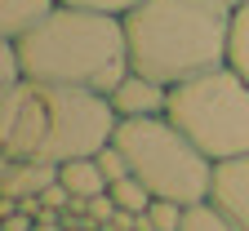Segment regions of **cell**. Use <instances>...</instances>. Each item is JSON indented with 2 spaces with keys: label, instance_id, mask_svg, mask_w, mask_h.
Returning a JSON list of instances; mask_svg holds the SVG:
<instances>
[{
  "label": "cell",
  "instance_id": "cell-1",
  "mask_svg": "<svg viewBox=\"0 0 249 231\" xmlns=\"http://www.w3.org/2000/svg\"><path fill=\"white\" fill-rule=\"evenodd\" d=\"M116 107L107 93L18 80L0 89V156L53 160L67 164L80 156H98L116 138Z\"/></svg>",
  "mask_w": 249,
  "mask_h": 231
},
{
  "label": "cell",
  "instance_id": "cell-2",
  "mask_svg": "<svg viewBox=\"0 0 249 231\" xmlns=\"http://www.w3.org/2000/svg\"><path fill=\"white\" fill-rule=\"evenodd\" d=\"M231 5L223 0H142L124 14L134 71L182 85L231 62Z\"/></svg>",
  "mask_w": 249,
  "mask_h": 231
},
{
  "label": "cell",
  "instance_id": "cell-3",
  "mask_svg": "<svg viewBox=\"0 0 249 231\" xmlns=\"http://www.w3.org/2000/svg\"><path fill=\"white\" fill-rule=\"evenodd\" d=\"M18 53L27 80L71 85L93 93H111L134 71L124 18L103 9H80V5H58L36 31H27L18 40Z\"/></svg>",
  "mask_w": 249,
  "mask_h": 231
},
{
  "label": "cell",
  "instance_id": "cell-4",
  "mask_svg": "<svg viewBox=\"0 0 249 231\" xmlns=\"http://www.w3.org/2000/svg\"><path fill=\"white\" fill-rule=\"evenodd\" d=\"M129 169L160 195L178 205H200L209 200L213 187V160L182 134L169 116H142V120H120L111 138Z\"/></svg>",
  "mask_w": 249,
  "mask_h": 231
},
{
  "label": "cell",
  "instance_id": "cell-5",
  "mask_svg": "<svg viewBox=\"0 0 249 231\" xmlns=\"http://www.w3.org/2000/svg\"><path fill=\"white\" fill-rule=\"evenodd\" d=\"M165 116L213 164L231 156H249V80L231 62L174 85Z\"/></svg>",
  "mask_w": 249,
  "mask_h": 231
},
{
  "label": "cell",
  "instance_id": "cell-6",
  "mask_svg": "<svg viewBox=\"0 0 249 231\" xmlns=\"http://www.w3.org/2000/svg\"><path fill=\"white\" fill-rule=\"evenodd\" d=\"M209 200L236 222V231H249V156H231L213 164Z\"/></svg>",
  "mask_w": 249,
  "mask_h": 231
},
{
  "label": "cell",
  "instance_id": "cell-7",
  "mask_svg": "<svg viewBox=\"0 0 249 231\" xmlns=\"http://www.w3.org/2000/svg\"><path fill=\"white\" fill-rule=\"evenodd\" d=\"M107 98H111V107H116L120 120H142V116H165L169 111V85L151 80L142 71H129Z\"/></svg>",
  "mask_w": 249,
  "mask_h": 231
},
{
  "label": "cell",
  "instance_id": "cell-8",
  "mask_svg": "<svg viewBox=\"0 0 249 231\" xmlns=\"http://www.w3.org/2000/svg\"><path fill=\"white\" fill-rule=\"evenodd\" d=\"M62 164L53 160H22V156H0V195L9 200H31L45 187H53Z\"/></svg>",
  "mask_w": 249,
  "mask_h": 231
},
{
  "label": "cell",
  "instance_id": "cell-9",
  "mask_svg": "<svg viewBox=\"0 0 249 231\" xmlns=\"http://www.w3.org/2000/svg\"><path fill=\"white\" fill-rule=\"evenodd\" d=\"M53 9H58V0H0V36L22 40L27 31H36Z\"/></svg>",
  "mask_w": 249,
  "mask_h": 231
},
{
  "label": "cell",
  "instance_id": "cell-10",
  "mask_svg": "<svg viewBox=\"0 0 249 231\" xmlns=\"http://www.w3.org/2000/svg\"><path fill=\"white\" fill-rule=\"evenodd\" d=\"M58 178H62V187H67L71 195H80V200H89V195H103V191H107V178H103V169H98V160H93V156L67 160Z\"/></svg>",
  "mask_w": 249,
  "mask_h": 231
},
{
  "label": "cell",
  "instance_id": "cell-11",
  "mask_svg": "<svg viewBox=\"0 0 249 231\" xmlns=\"http://www.w3.org/2000/svg\"><path fill=\"white\" fill-rule=\"evenodd\" d=\"M107 191H111V200H116L120 209H129V213H147V209H151V200H156V191H151L138 174H129V178L111 182Z\"/></svg>",
  "mask_w": 249,
  "mask_h": 231
},
{
  "label": "cell",
  "instance_id": "cell-12",
  "mask_svg": "<svg viewBox=\"0 0 249 231\" xmlns=\"http://www.w3.org/2000/svg\"><path fill=\"white\" fill-rule=\"evenodd\" d=\"M178 231H236V222L213 200H200V205H187V218H182Z\"/></svg>",
  "mask_w": 249,
  "mask_h": 231
},
{
  "label": "cell",
  "instance_id": "cell-13",
  "mask_svg": "<svg viewBox=\"0 0 249 231\" xmlns=\"http://www.w3.org/2000/svg\"><path fill=\"white\" fill-rule=\"evenodd\" d=\"M231 67L249 80V0L231 14Z\"/></svg>",
  "mask_w": 249,
  "mask_h": 231
},
{
  "label": "cell",
  "instance_id": "cell-14",
  "mask_svg": "<svg viewBox=\"0 0 249 231\" xmlns=\"http://www.w3.org/2000/svg\"><path fill=\"white\" fill-rule=\"evenodd\" d=\"M147 218H151L156 231H178L182 218H187V205H178V200H160V195H156L151 209H147Z\"/></svg>",
  "mask_w": 249,
  "mask_h": 231
},
{
  "label": "cell",
  "instance_id": "cell-15",
  "mask_svg": "<svg viewBox=\"0 0 249 231\" xmlns=\"http://www.w3.org/2000/svg\"><path fill=\"white\" fill-rule=\"evenodd\" d=\"M18 80H27V76H22L18 40H5V36H0V89H9V85H18Z\"/></svg>",
  "mask_w": 249,
  "mask_h": 231
},
{
  "label": "cell",
  "instance_id": "cell-16",
  "mask_svg": "<svg viewBox=\"0 0 249 231\" xmlns=\"http://www.w3.org/2000/svg\"><path fill=\"white\" fill-rule=\"evenodd\" d=\"M93 160H98V169H103V178H107V187L111 182H120V178H129L134 169H129V160H124V151L116 147V142H107L98 156H93Z\"/></svg>",
  "mask_w": 249,
  "mask_h": 231
},
{
  "label": "cell",
  "instance_id": "cell-17",
  "mask_svg": "<svg viewBox=\"0 0 249 231\" xmlns=\"http://www.w3.org/2000/svg\"><path fill=\"white\" fill-rule=\"evenodd\" d=\"M58 5H80V9H103V14H129L134 5H142V0H58Z\"/></svg>",
  "mask_w": 249,
  "mask_h": 231
},
{
  "label": "cell",
  "instance_id": "cell-18",
  "mask_svg": "<svg viewBox=\"0 0 249 231\" xmlns=\"http://www.w3.org/2000/svg\"><path fill=\"white\" fill-rule=\"evenodd\" d=\"M116 200H111V191H103V195H89V209H85V218L89 222H111L116 218Z\"/></svg>",
  "mask_w": 249,
  "mask_h": 231
},
{
  "label": "cell",
  "instance_id": "cell-19",
  "mask_svg": "<svg viewBox=\"0 0 249 231\" xmlns=\"http://www.w3.org/2000/svg\"><path fill=\"white\" fill-rule=\"evenodd\" d=\"M98 231H120V227L116 222H98Z\"/></svg>",
  "mask_w": 249,
  "mask_h": 231
},
{
  "label": "cell",
  "instance_id": "cell-20",
  "mask_svg": "<svg viewBox=\"0 0 249 231\" xmlns=\"http://www.w3.org/2000/svg\"><path fill=\"white\" fill-rule=\"evenodd\" d=\"M223 5H231V9H236V5H245V0H223Z\"/></svg>",
  "mask_w": 249,
  "mask_h": 231
}]
</instances>
